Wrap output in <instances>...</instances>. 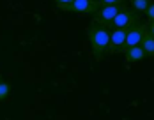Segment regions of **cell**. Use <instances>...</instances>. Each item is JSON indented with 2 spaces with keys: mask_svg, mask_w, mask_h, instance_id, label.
<instances>
[{
  "mask_svg": "<svg viewBox=\"0 0 154 120\" xmlns=\"http://www.w3.org/2000/svg\"><path fill=\"white\" fill-rule=\"evenodd\" d=\"M121 7L122 5H101L92 14V23H97V25H103V27L110 28V23L113 21L115 16L119 14Z\"/></svg>",
  "mask_w": 154,
  "mask_h": 120,
  "instance_id": "3957f363",
  "label": "cell"
},
{
  "mask_svg": "<svg viewBox=\"0 0 154 120\" xmlns=\"http://www.w3.org/2000/svg\"><path fill=\"white\" fill-rule=\"evenodd\" d=\"M0 81H2V76H0Z\"/></svg>",
  "mask_w": 154,
  "mask_h": 120,
  "instance_id": "9a60e30c",
  "label": "cell"
},
{
  "mask_svg": "<svg viewBox=\"0 0 154 120\" xmlns=\"http://www.w3.org/2000/svg\"><path fill=\"white\" fill-rule=\"evenodd\" d=\"M99 2L97 0H73L71 4L64 5L62 11L67 13H83V14H94L99 9Z\"/></svg>",
  "mask_w": 154,
  "mask_h": 120,
  "instance_id": "277c9868",
  "label": "cell"
},
{
  "mask_svg": "<svg viewBox=\"0 0 154 120\" xmlns=\"http://www.w3.org/2000/svg\"><path fill=\"white\" fill-rule=\"evenodd\" d=\"M143 14L147 16V20H149V23H151V21H154V2L151 4V5H149V7H147V11H145Z\"/></svg>",
  "mask_w": 154,
  "mask_h": 120,
  "instance_id": "7c38bea8",
  "label": "cell"
},
{
  "mask_svg": "<svg viewBox=\"0 0 154 120\" xmlns=\"http://www.w3.org/2000/svg\"><path fill=\"white\" fill-rule=\"evenodd\" d=\"M147 32V25L145 23H138L131 28H128V35H126V43H124V48H122V53L128 50V48H133V46H140L142 43V37L143 34Z\"/></svg>",
  "mask_w": 154,
  "mask_h": 120,
  "instance_id": "8992f818",
  "label": "cell"
},
{
  "mask_svg": "<svg viewBox=\"0 0 154 120\" xmlns=\"http://www.w3.org/2000/svg\"><path fill=\"white\" fill-rule=\"evenodd\" d=\"M152 2L151 0H129V5H131V9L133 11H137V13H145L147 11V7L151 5Z\"/></svg>",
  "mask_w": 154,
  "mask_h": 120,
  "instance_id": "9c48e42d",
  "label": "cell"
},
{
  "mask_svg": "<svg viewBox=\"0 0 154 120\" xmlns=\"http://www.w3.org/2000/svg\"><path fill=\"white\" fill-rule=\"evenodd\" d=\"M124 57H126V62H128V64H135V62L143 60L147 55H145V51L142 50V46H133V48H128V50L124 51Z\"/></svg>",
  "mask_w": 154,
  "mask_h": 120,
  "instance_id": "52a82bcc",
  "label": "cell"
},
{
  "mask_svg": "<svg viewBox=\"0 0 154 120\" xmlns=\"http://www.w3.org/2000/svg\"><path fill=\"white\" fill-rule=\"evenodd\" d=\"M87 37L92 48V55L96 60H103L108 55V43H110V28L92 23L87 28Z\"/></svg>",
  "mask_w": 154,
  "mask_h": 120,
  "instance_id": "6da1fadb",
  "label": "cell"
},
{
  "mask_svg": "<svg viewBox=\"0 0 154 120\" xmlns=\"http://www.w3.org/2000/svg\"><path fill=\"white\" fill-rule=\"evenodd\" d=\"M140 46H142V50L145 51V55H147V57H154V35L149 34V30L143 34Z\"/></svg>",
  "mask_w": 154,
  "mask_h": 120,
  "instance_id": "ba28073f",
  "label": "cell"
},
{
  "mask_svg": "<svg viewBox=\"0 0 154 120\" xmlns=\"http://www.w3.org/2000/svg\"><path fill=\"white\" fill-rule=\"evenodd\" d=\"M11 94V85L5 81H0V101H5Z\"/></svg>",
  "mask_w": 154,
  "mask_h": 120,
  "instance_id": "30bf717a",
  "label": "cell"
},
{
  "mask_svg": "<svg viewBox=\"0 0 154 120\" xmlns=\"http://www.w3.org/2000/svg\"><path fill=\"white\" fill-rule=\"evenodd\" d=\"M99 5H124L126 0H97Z\"/></svg>",
  "mask_w": 154,
  "mask_h": 120,
  "instance_id": "8fae6325",
  "label": "cell"
},
{
  "mask_svg": "<svg viewBox=\"0 0 154 120\" xmlns=\"http://www.w3.org/2000/svg\"><path fill=\"white\" fill-rule=\"evenodd\" d=\"M71 2H73V0H55V4L59 5V9H62L64 5H67V4H71Z\"/></svg>",
  "mask_w": 154,
  "mask_h": 120,
  "instance_id": "4fadbf2b",
  "label": "cell"
},
{
  "mask_svg": "<svg viewBox=\"0 0 154 120\" xmlns=\"http://www.w3.org/2000/svg\"><path fill=\"white\" fill-rule=\"evenodd\" d=\"M128 28H113L110 30V43H108V55L122 53L124 43H126Z\"/></svg>",
  "mask_w": 154,
  "mask_h": 120,
  "instance_id": "5b68a950",
  "label": "cell"
},
{
  "mask_svg": "<svg viewBox=\"0 0 154 120\" xmlns=\"http://www.w3.org/2000/svg\"><path fill=\"white\" fill-rule=\"evenodd\" d=\"M147 30H149V34H151V35H154V21L147 23Z\"/></svg>",
  "mask_w": 154,
  "mask_h": 120,
  "instance_id": "5bb4252c",
  "label": "cell"
},
{
  "mask_svg": "<svg viewBox=\"0 0 154 120\" xmlns=\"http://www.w3.org/2000/svg\"><path fill=\"white\" fill-rule=\"evenodd\" d=\"M140 23V14L137 11H133L131 7H121L119 14L113 18V21L110 23V30L113 28H131Z\"/></svg>",
  "mask_w": 154,
  "mask_h": 120,
  "instance_id": "7a4b0ae2",
  "label": "cell"
}]
</instances>
